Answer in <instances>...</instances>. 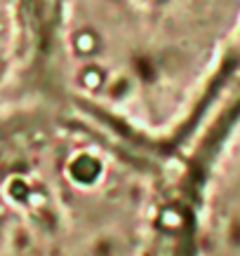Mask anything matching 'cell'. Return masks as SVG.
<instances>
[{
	"label": "cell",
	"mask_w": 240,
	"mask_h": 256,
	"mask_svg": "<svg viewBox=\"0 0 240 256\" xmlns=\"http://www.w3.org/2000/svg\"><path fill=\"white\" fill-rule=\"evenodd\" d=\"M73 16H90L97 10V31L87 36L78 50L90 52L92 45L109 33H127L134 24L137 33L151 31L158 50L181 47L179 36L188 42L195 36L228 33L240 16V0H69Z\"/></svg>",
	"instance_id": "cell-1"
}]
</instances>
